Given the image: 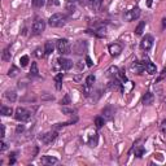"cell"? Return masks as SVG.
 Wrapping results in <instances>:
<instances>
[{"mask_svg":"<svg viewBox=\"0 0 166 166\" xmlns=\"http://www.w3.org/2000/svg\"><path fill=\"white\" fill-rule=\"evenodd\" d=\"M109 52H110V55L113 56V57H116V56L121 55V52H122V46L118 44V43L110 44V46H109Z\"/></svg>","mask_w":166,"mask_h":166,"instance_id":"7c38bea8","label":"cell"},{"mask_svg":"<svg viewBox=\"0 0 166 166\" xmlns=\"http://www.w3.org/2000/svg\"><path fill=\"white\" fill-rule=\"evenodd\" d=\"M113 116H114V108L108 105L103 109V117L105 121H112L113 120Z\"/></svg>","mask_w":166,"mask_h":166,"instance_id":"8fae6325","label":"cell"},{"mask_svg":"<svg viewBox=\"0 0 166 166\" xmlns=\"http://www.w3.org/2000/svg\"><path fill=\"white\" fill-rule=\"evenodd\" d=\"M162 29H166V18L162 20Z\"/></svg>","mask_w":166,"mask_h":166,"instance_id":"60d3db41","label":"cell"},{"mask_svg":"<svg viewBox=\"0 0 166 166\" xmlns=\"http://www.w3.org/2000/svg\"><path fill=\"white\" fill-rule=\"evenodd\" d=\"M5 99L8 100V101H11V103H14L17 100V94L13 90H8L5 92Z\"/></svg>","mask_w":166,"mask_h":166,"instance_id":"e0dca14e","label":"cell"},{"mask_svg":"<svg viewBox=\"0 0 166 166\" xmlns=\"http://www.w3.org/2000/svg\"><path fill=\"white\" fill-rule=\"evenodd\" d=\"M33 7H35V8H42L43 5L46 4V0H33Z\"/></svg>","mask_w":166,"mask_h":166,"instance_id":"f1b7e54d","label":"cell"},{"mask_svg":"<svg viewBox=\"0 0 166 166\" xmlns=\"http://www.w3.org/2000/svg\"><path fill=\"white\" fill-rule=\"evenodd\" d=\"M30 77H39V69H38V65L37 62H33L31 64V69H30Z\"/></svg>","mask_w":166,"mask_h":166,"instance_id":"ffe728a7","label":"cell"},{"mask_svg":"<svg viewBox=\"0 0 166 166\" xmlns=\"http://www.w3.org/2000/svg\"><path fill=\"white\" fill-rule=\"evenodd\" d=\"M44 55H46V52H44V49H42V48H37V49L34 51V56H35L37 59L44 57Z\"/></svg>","mask_w":166,"mask_h":166,"instance_id":"4316f807","label":"cell"},{"mask_svg":"<svg viewBox=\"0 0 166 166\" xmlns=\"http://www.w3.org/2000/svg\"><path fill=\"white\" fill-rule=\"evenodd\" d=\"M61 105H69L70 104V96L69 95H65L62 99H61V101H60Z\"/></svg>","mask_w":166,"mask_h":166,"instance_id":"4dcf8cb0","label":"cell"},{"mask_svg":"<svg viewBox=\"0 0 166 166\" xmlns=\"http://www.w3.org/2000/svg\"><path fill=\"white\" fill-rule=\"evenodd\" d=\"M135 156L138 157V158H140V157H143L144 152H145V149H144V147H135Z\"/></svg>","mask_w":166,"mask_h":166,"instance_id":"d4e9b609","label":"cell"},{"mask_svg":"<svg viewBox=\"0 0 166 166\" xmlns=\"http://www.w3.org/2000/svg\"><path fill=\"white\" fill-rule=\"evenodd\" d=\"M103 5V0H90V7L94 12H99L101 9Z\"/></svg>","mask_w":166,"mask_h":166,"instance_id":"9a60e30c","label":"cell"},{"mask_svg":"<svg viewBox=\"0 0 166 166\" xmlns=\"http://www.w3.org/2000/svg\"><path fill=\"white\" fill-rule=\"evenodd\" d=\"M46 30V21H43L42 18H37L34 21V24L31 26V33L34 35H39Z\"/></svg>","mask_w":166,"mask_h":166,"instance_id":"277c9868","label":"cell"},{"mask_svg":"<svg viewBox=\"0 0 166 166\" xmlns=\"http://www.w3.org/2000/svg\"><path fill=\"white\" fill-rule=\"evenodd\" d=\"M18 68H17V66H12L11 69H9V72H8V75H9V77H16L17 75V74H18Z\"/></svg>","mask_w":166,"mask_h":166,"instance_id":"f546056e","label":"cell"},{"mask_svg":"<svg viewBox=\"0 0 166 166\" xmlns=\"http://www.w3.org/2000/svg\"><path fill=\"white\" fill-rule=\"evenodd\" d=\"M75 55H83L85 52L87 51V44H86V42H82V40H78L74 43V46H73V49H72Z\"/></svg>","mask_w":166,"mask_h":166,"instance_id":"8992f818","label":"cell"},{"mask_svg":"<svg viewBox=\"0 0 166 166\" xmlns=\"http://www.w3.org/2000/svg\"><path fill=\"white\" fill-rule=\"evenodd\" d=\"M131 70L135 74H143V72L145 70V65L140 61H134L132 65H131Z\"/></svg>","mask_w":166,"mask_h":166,"instance_id":"30bf717a","label":"cell"},{"mask_svg":"<svg viewBox=\"0 0 166 166\" xmlns=\"http://www.w3.org/2000/svg\"><path fill=\"white\" fill-rule=\"evenodd\" d=\"M11 47H7L3 51V53H2V60L3 61H11Z\"/></svg>","mask_w":166,"mask_h":166,"instance_id":"44dd1931","label":"cell"},{"mask_svg":"<svg viewBox=\"0 0 166 166\" xmlns=\"http://www.w3.org/2000/svg\"><path fill=\"white\" fill-rule=\"evenodd\" d=\"M57 65L62 69V70H69V69L73 68V61L69 59H59L57 60Z\"/></svg>","mask_w":166,"mask_h":166,"instance_id":"9c48e42d","label":"cell"},{"mask_svg":"<svg viewBox=\"0 0 166 166\" xmlns=\"http://www.w3.org/2000/svg\"><path fill=\"white\" fill-rule=\"evenodd\" d=\"M161 129H162V131L166 134V120L162 121V123H161Z\"/></svg>","mask_w":166,"mask_h":166,"instance_id":"8d00e7d4","label":"cell"},{"mask_svg":"<svg viewBox=\"0 0 166 166\" xmlns=\"http://www.w3.org/2000/svg\"><path fill=\"white\" fill-rule=\"evenodd\" d=\"M65 24H66V16L62 13H55L48 20V25L51 27H62Z\"/></svg>","mask_w":166,"mask_h":166,"instance_id":"6da1fadb","label":"cell"},{"mask_svg":"<svg viewBox=\"0 0 166 166\" xmlns=\"http://www.w3.org/2000/svg\"><path fill=\"white\" fill-rule=\"evenodd\" d=\"M164 78H166V68L162 70V73H161V77L158 78V81H161V79H164Z\"/></svg>","mask_w":166,"mask_h":166,"instance_id":"74e56055","label":"cell"},{"mask_svg":"<svg viewBox=\"0 0 166 166\" xmlns=\"http://www.w3.org/2000/svg\"><path fill=\"white\" fill-rule=\"evenodd\" d=\"M55 49V44L52 42H47L46 43V46H44V52H46V55H51L52 52H53Z\"/></svg>","mask_w":166,"mask_h":166,"instance_id":"603a6c76","label":"cell"},{"mask_svg":"<svg viewBox=\"0 0 166 166\" xmlns=\"http://www.w3.org/2000/svg\"><path fill=\"white\" fill-rule=\"evenodd\" d=\"M14 118L20 122H26L31 118V113H30V110H27V109L18 107L14 112Z\"/></svg>","mask_w":166,"mask_h":166,"instance_id":"3957f363","label":"cell"},{"mask_svg":"<svg viewBox=\"0 0 166 166\" xmlns=\"http://www.w3.org/2000/svg\"><path fill=\"white\" fill-rule=\"evenodd\" d=\"M86 62H87V66H90V68L94 65V62H92V60H91L90 56H87V57H86Z\"/></svg>","mask_w":166,"mask_h":166,"instance_id":"e575fe53","label":"cell"},{"mask_svg":"<svg viewBox=\"0 0 166 166\" xmlns=\"http://www.w3.org/2000/svg\"><path fill=\"white\" fill-rule=\"evenodd\" d=\"M5 136V127H4V125H2V138Z\"/></svg>","mask_w":166,"mask_h":166,"instance_id":"ab89813d","label":"cell"},{"mask_svg":"<svg viewBox=\"0 0 166 166\" xmlns=\"http://www.w3.org/2000/svg\"><path fill=\"white\" fill-rule=\"evenodd\" d=\"M56 162H57L56 157H52V156H43L42 157V164H44V165H55Z\"/></svg>","mask_w":166,"mask_h":166,"instance_id":"2e32d148","label":"cell"},{"mask_svg":"<svg viewBox=\"0 0 166 166\" xmlns=\"http://www.w3.org/2000/svg\"><path fill=\"white\" fill-rule=\"evenodd\" d=\"M97 140H99V135H97V132L94 131V132L90 134L88 139H87V143H88L90 147H96L97 145Z\"/></svg>","mask_w":166,"mask_h":166,"instance_id":"4fadbf2b","label":"cell"},{"mask_svg":"<svg viewBox=\"0 0 166 166\" xmlns=\"http://www.w3.org/2000/svg\"><path fill=\"white\" fill-rule=\"evenodd\" d=\"M20 64H21V66H26L29 64V56H22L20 59Z\"/></svg>","mask_w":166,"mask_h":166,"instance_id":"1f68e13d","label":"cell"},{"mask_svg":"<svg viewBox=\"0 0 166 166\" xmlns=\"http://www.w3.org/2000/svg\"><path fill=\"white\" fill-rule=\"evenodd\" d=\"M0 113H2V116L4 117H7V116H11L12 113H13V109L11 107H5V105H3L2 109H0Z\"/></svg>","mask_w":166,"mask_h":166,"instance_id":"7402d4cb","label":"cell"},{"mask_svg":"<svg viewBox=\"0 0 166 166\" xmlns=\"http://www.w3.org/2000/svg\"><path fill=\"white\" fill-rule=\"evenodd\" d=\"M0 145H2V147H0V151H2V152H4V151L7 149V144L4 143V142H2V144H0Z\"/></svg>","mask_w":166,"mask_h":166,"instance_id":"f35d334b","label":"cell"},{"mask_svg":"<svg viewBox=\"0 0 166 166\" xmlns=\"http://www.w3.org/2000/svg\"><path fill=\"white\" fill-rule=\"evenodd\" d=\"M16 164V153L13 152L11 153V160H9V165H14Z\"/></svg>","mask_w":166,"mask_h":166,"instance_id":"d6a6232c","label":"cell"},{"mask_svg":"<svg viewBox=\"0 0 166 166\" xmlns=\"http://www.w3.org/2000/svg\"><path fill=\"white\" fill-rule=\"evenodd\" d=\"M62 78H64V74L62 73L56 74L55 83H56V88H57V90H61V87H62Z\"/></svg>","mask_w":166,"mask_h":166,"instance_id":"d6986e66","label":"cell"},{"mask_svg":"<svg viewBox=\"0 0 166 166\" xmlns=\"http://www.w3.org/2000/svg\"><path fill=\"white\" fill-rule=\"evenodd\" d=\"M144 27H145V22H144V21H142V22L136 26V29H135V34H136V35H142Z\"/></svg>","mask_w":166,"mask_h":166,"instance_id":"cb8c5ba5","label":"cell"},{"mask_svg":"<svg viewBox=\"0 0 166 166\" xmlns=\"http://www.w3.org/2000/svg\"><path fill=\"white\" fill-rule=\"evenodd\" d=\"M24 130H25V126H24V125H18V126L16 127V132H17V134H21Z\"/></svg>","mask_w":166,"mask_h":166,"instance_id":"836d02e7","label":"cell"},{"mask_svg":"<svg viewBox=\"0 0 166 166\" xmlns=\"http://www.w3.org/2000/svg\"><path fill=\"white\" fill-rule=\"evenodd\" d=\"M61 112H62L64 113V114H73V113L74 112H75V110H74V109H72V108H68L66 105H62V107H61Z\"/></svg>","mask_w":166,"mask_h":166,"instance_id":"83f0119b","label":"cell"},{"mask_svg":"<svg viewBox=\"0 0 166 166\" xmlns=\"http://www.w3.org/2000/svg\"><path fill=\"white\" fill-rule=\"evenodd\" d=\"M145 70L147 73H149V74H156L157 73V69H156V65L153 62H151V61H147L145 64Z\"/></svg>","mask_w":166,"mask_h":166,"instance_id":"ac0fdd59","label":"cell"},{"mask_svg":"<svg viewBox=\"0 0 166 166\" xmlns=\"http://www.w3.org/2000/svg\"><path fill=\"white\" fill-rule=\"evenodd\" d=\"M139 16H140V9H139V8H132V9H130L125 13L123 18L126 21H135L139 18Z\"/></svg>","mask_w":166,"mask_h":166,"instance_id":"5b68a950","label":"cell"},{"mask_svg":"<svg viewBox=\"0 0 166 166\" xmlns=\"http://www.w3.org/2000/svg\"><path fill=\"white\" fill-rule=\"evenodd\" d=\"M140 47L144 51H149L152 47H153V37L152 35H145L143 38V40L140 43Z\"/></svg>","mask_w":166,"mask_h":166,"instance_id":"ba28073f","label":"cell"},{"mask_svg":"<svg viewBox=\"0 0 166 166\" xmlns=\"http://www.w3.org/2000/svg\"><path fill=\"white\" fill-rule=\"evenodd\" d=\"M55 97L52 95H43L42 96V100H53Z\"/></svg>","mask_w":166,"mask_h":166,"instance_id":"d590c367","label":"cell"},{"mask_svg":"<svg viewBox=\"0 0 166 166\" xmlns=\"http://www.w3.org/2000/svg\"><path fill=\"white\" fill-rule=\"evenodd\" d=\"M72 2H75V0H72Z\"/></svg>","mask_w":166,"mask_h":166,"instance_id":"7bdbcfd3","label":"cell"},{"mask_svg":"<svg viewBox=\"0 0 166 166\" xmlns=\"http://www.w3.org/2000/svg\"><path fill=\"white\" fill-rule=\"evenodd\" d=\"M56 138H57V132H56V131H48V132H46L44 135H42L40 140L44 144H51Z\"/></svg>","mask_w":166,"mask_h":166,"instance_id":"52a82bcc","label":"cell"},{"mask_svg":"<svg viewBox=\"0 0 166 166\" xmlns=\"http://www.w3.org/2000/svg\"><path fill=\"white\" fill-rule=\"evenodd\" d=\"M104 122H105V120H104V117H96L95 118V126L97 129H100V127H103V125H104Z\"/></svg>","mask_w":166,"mask_h":166,"instance_id":"484cf974","label":"cell"},{"mask_svg":"<svg viewBox=\"0 0 166 166\" xmlns=\"http://www.w3.org/2000/svg\"><path fill=\"white\" fill-rule=\"evenodd\" d=\"M152 2H153V0H148V2H147V5L151 7V5H152Z\"/></svg>","mask_w":166,"mask_h":166,"instance_id":"b9f144b4","label":"cell"},{"mask_svg":"<svg viewBox=\"0 0 166 166\" xmlns=\"http://www.w3.org/2000/svg\"><path fill=\"white\" fill-rule=\"evenodd\" d=\"M153 101H155V96L152 92H147L142 99V103L144 105H151V104H153Z\"/></svg>","mask_w":166,"mask_h":166,"instance_id":"5bb4252c","label":"cell"},{"mask_svg":"<svg viewBox=\"0 0 166 166\" xmlns=\"http://www.w3.org/2000/svg\"><path fill=\"white\" fill-rule=\"evenodd\" d=\"M56 48H57L60 55H69L72 53V46L68 39H60L56 43Z\"/></svg>","mask_w":166,"mask_h":166,"instance_id":"7a4b0ae2","label":"cell"}]
</instances>
